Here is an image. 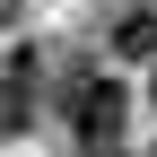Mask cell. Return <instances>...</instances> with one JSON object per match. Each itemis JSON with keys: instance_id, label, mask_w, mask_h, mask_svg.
<instances>
[{"instance_id": "obj_4", "label": "cell", "mask_w": 157, "mask_h": 157, "mask_svg": "<svg viewBox=\"0 0 157 157\" xmlns=\"http://www.w3.org/2000/svg\"><path fill=\"white\" fill-rule=\"evenodd\" d=\"M9 9H17V0H0V17H9Z\"/></svg>"}, {"instance_id": "obj_1", "label": "cell", "mask_w": 157, "mask_h": 157, "mask_svg": "<svg viewBox=\"0 0 157 157\" xmlns=\"http://www.w3.org/2000/svg\"><path fill=\"white\" fill-rule=\"evenodd\" d=\"M61 113H70L78 148H105V140H122V122H131V87L105 78V70H78L70 87H61Z\"/></svg>"}, {"instance_id": "obj_3", "label": "cell", "mask_w": 157, "mask_h": 157, "mask_svg": "<svg viewBox=\"0 0 157 157\" xmlns=\"http://www.w3.org/2000/svg\"><path fill=\"white\" fill-rule=\"evenodd\" d=\"M113 44H122L131 61H140V52H157V9H131L122 26H113Z\"/></svg>"}, {"instance_id": "obj_5", "label": "cell", "mask_w": 157, "mask_h": 157, "mask_svg": "<svg viewBox=\"0 0 157 157\" xmlns=\"http://www.w3.org/2000/svg\"><path fill=\"white\" fill-rule=\"evenodd\" d=\"M148 105H157V78H148Z\"/></svg>"}, {"instance_id": "obj_2", "label": "cell", "mask_w": 157, "mask_h": 157, "mask_svg": "<svg viewBox=\"0 0 157 157\" xmlns=\"http://www.w3.org/2000/svg\"><path fill=\"white\" fill-rule=\"evenodd\" d=\"M35 78H44V61L35 52H9V70H0V131L35 122Z\"/></svg>"}]
</instances>
